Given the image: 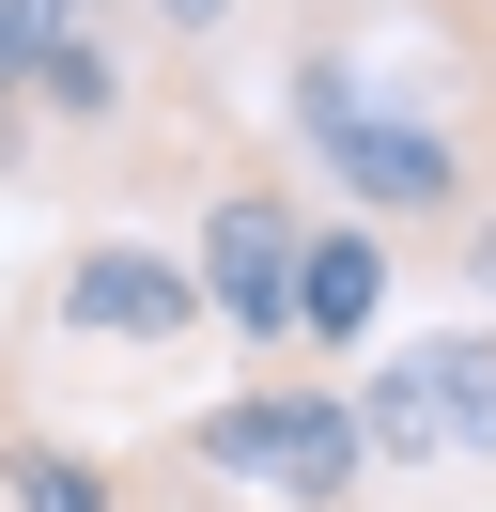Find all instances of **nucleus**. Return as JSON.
Returning <instances> with one entry per match:
<instances>
[{"instance_id": "nucleus-1", "label": "nucleus", "mask_w": 496, "mask_h": 512, "mask_svg": "<svg viewBox=\"0 0 496 512\" xmlns=\"http://www.w3.org/2000/svg\"><path fill=\"white\" fill-rule=\"evenodd\" d=\"M295 140L341 171L357 233H388V249L465 233V140H450V125H419V109H372L341 47H310V63H295Z\"/></svg>"}, {"instance_id": "nucleus-2", "label": "nucleus", "mask_w": 496, "mask_h": 512, "mask_svg": "<svg viewBox=\"0 0 496 512\" xmlns=\"http://www.w3.org/2000/svg\"><path fill=\"white\" fill-rule=\"evenodd\" d=\"M171 450L217 481V497H248V512H341V497L372 481V466H357V419H341L326 373H248L233 404H202Z\"/></svg>"}, {"instance_id": "nucleus-3", "label": "nucleus", "mask_w": 496, "mask_h": 512, "mask_svg": "<svg viewBox=\"0 0 496 512\" xmlns=\"http://www.w3.org/2000/svg\"><path fill=\"white\" fill-rule=\"evenodd\" d=\"M295 233H310V218H295V171H264V156L217 171V187H202V233H186V295H202V326H233L264 373L295 357Z\"/></svg>"}, {"instance_id": "nucleus-4", "label": "nucleus", "mask_w": 496, "mask_h": 512, "mask_svg": "<svg viewBox=\"0 0 496 512\" xmlns=\"http://www.w3.org/2000/svg\"><path fill=\"white\" fill-rule=\"evenodd\" d=\"M47 311L78 326V342H109V357H171V342H202L186 249H155V233H78V249L47 264Z\"/></svg>"}, {"instance_id": "nucleus-5", "label": "nucleus", "mask_w": 496, "mask_h": 512, "mask_svg": "<svg viewBox=\"0 0 496 512\" xmlns=\"http://www.w3.org/2000/svg\"><path fill=\"white\" fill-rule=\"evenodd\" d=\"M388 280H403L388 233L310 218V233H295V342H310V357H372V342H388Z\"/></svg>"}, {"instance_id": "nucleus-6", "label": "nucleus", "mask_w": 496, "mask_h": 512, "mask_svg": "<svg viewBox=\"0 0 496 512\" xmlns=\"http://www.w3.org/2000/svg\"><path fill=\"white\" fill-rule=\"evenodd\" d=\"M419 388H434V450H496V326H419Z\"/></svg>"}, {"instance_id": "nucleus-7", "label": "nucleus", "mask_w": 496, "mask_h": 512, "mask_svg": "<svg viewBox=\"0 0 496 512\" xmlns=\"http://www.w3.org/2000/svg\"><path fill=\"white\" fill-rule=\"evenodd\" d=\"M0 512H124V466H93L62 435H0Z\"/></svg>"}, {"instance_id": "nucleus-8", "label": "nucleus", "mask_w": 496, "mask_h": 512, "mask_svg": "<svg viewBox=\"0 0 496 512\" xmlns=\"http://www.w3.org/2000/svg\"><path fill=\"white\" fill-rule=\"evenodd\" d=\"M31 32H47V0H0V171L31 156Z\"/></svg>"}, {"instance_id": "nucleus-9", "label": "nucleus", "mask_w": 496, "mask_h": 512, "mask_svg": "<svg viewBox=\"0 0 496 512\" xmlns=\"http://www.w3.org/2000/svg\"><path fill=\"white\" fill-rule=\"evenodd\" d=\"M124 32H155V47H217V32H233V0H124Z\"/></svg>"}, {"instance_id": "nucleus-10", "label": "nucleus", "mask_w": 496, "mask_h": 512, "mask_svg": "<svg viewBox=\"0 0 496 512\" xmlns=\"http://www.w3.org/2000/svg\"><path fill=\"white\" fill-rule=\"evenodd\" d=\"M465 280H481V295H496V218H465Z\"/></svg>"}]
</instances>
